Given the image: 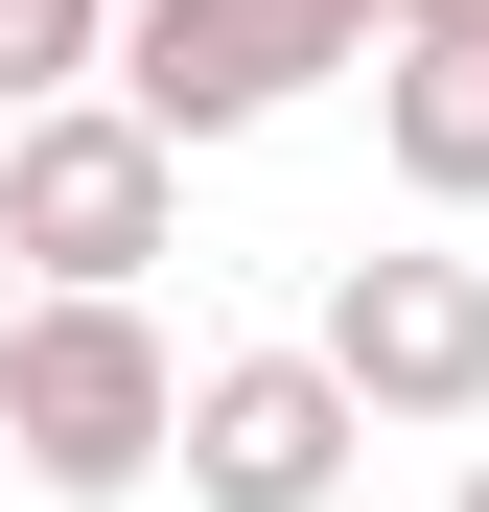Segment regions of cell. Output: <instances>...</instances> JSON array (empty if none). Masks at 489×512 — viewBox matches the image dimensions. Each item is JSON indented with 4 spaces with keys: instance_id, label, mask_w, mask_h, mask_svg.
Wrapping results in <instances>:
<instances>
[{
    "instance_id": "6da1fadb",
    "label": "cell",
    "mask_w": 489,
    "mask_h": 512,
    "mask_svg": "<svg viewBox=\"0 0 489 512\" xmlns=\"http://www.w3.org/2000/svg\"><path fill=\"white\" fill-rule=\"evenodd\" d=\"M0 443H24L47 512H117L187 466V350H163L140 280H24V326H0Z\"/></svg>"
},
{
    "instance_id": "7a4b0ae2",
    "label": "cell",
    "mask_w": 489,
    "mask_h": 512,
    "mask_svg": "<svg viewBox=\"0 0 489 512\" xmlns=\"http://www.w3.org/2000/svg\"><path fill=\"white\" fill-rule=\"evenodd\" d=\"M0 256H24V280H140V256H187V140L140 94L0 117Z\"/></svg>"
},
{
    "instance_id": "3957f363",
    "label": "cell",
    "mask_w": 489,
    "mask_h": 512,
    "mask_svg": "<svg viewBox=\"0 0 489 512\" xmlns=\"http://www.w3.org/2000/svg\"><path fill=\"white\" fill-rule=\"evenodd\" d=\"M350 443H373V396L326 373V350H210L187 373V489L210 512H326Z\"/></svg>"
},
{
    "instance_id": "277c9868",
    "label": "cell",
    "mask_w": 489,
    "mask_h": 512,
    "mask_svg": "<svg viewBox=\"0 0 489 512\" xmlns=\"http://www.w3.org/2000/svg\"><path fill=\"white\" fill-rule=\"evenodd\" d=\"M373 419H489V256H350L303 326Z\"/></svg>"
},
{
    "instance_id": "5b68a950",
    "label": "cell",
    "mask_w": 489,
    "mask_h": 512,
    "mask_svg": "<svg viewBox=\"0 0 489 512\" xmlns=\"http://www.w3.org/2000/svg\"><path fill=\"white\" fill-rule=\"evenodd\" d=\"M94 94H140L163 140H257L303 70H280V24H257V0H117V70H94Z\"/></svg>"
},
{
    "instance_id": "8992f818",
    "label": "cell",
    "mask_w": 489,
    "mask_h": 512,
    "mask_svg": "<svg viewBox=\"0 0 489 512\" xmlns=\"http://www.w3.org/2000/svg\"><path fill=\"white\" fill-rule=\"evenodd\" d=\"M373 140H396V187H420V210H489V24L373 47Z\"/></svg>"
},
{
    "instance_id": "52a82bcc",
    "label": "cell",
    "mask_w": 489,
    "mask_h": 512,
    "mask_svg": "<svg viewBox=\"0 0 489 512\" xmlns=\"http://www.w3.org/2000/svg\"><path fill=\"white\" fill-rule=\"evenodd\" d=\"M94 70H117V0H0V117L94 94Z\"/></svg>"
},
{
    "instance_id": "ba28073f",
    "label": "cell",
    "mask_w": 489,
    "mask_h": 512,
    "mask_svg": "<svg viewBox=\"0 0 489 512\" xmlns=\"http://www.w3.org/2000/svg\"><path fill=\"white\" fill-rule=\"evenodd\" d=\"M257 24H280L303 94H326V70H373V47H396V0H257Z\"/></svg>"
},
{
    "instance_id": "9c48e42d",
    "label": "cell",
    "mask_w": 489,
    "mask_h": 512,
    "mask_svg": "<svg viewBox=\"0 0 489 512\" xmlns=\"http://www.w3.org/2000/svg\"><path fill=\"white\" fill-rule=\"evenodd\" d=\"M420 24H489V0H396V47H420Z\"/></svg>"
},
{
    "instance_id": "30bf717a",
    "label": "cell",
    "mask_w": 489,
    "mask_h": 512,
    "mask_svg": "<svg viewBox=\"0 0 489 512\" xmlns=\"http://www.w3.org/2000/svg\"><path fill=\"white\" fill-rule=\"evenodd\" d=\"M0 326H24V256H0Z\"/></svg>"
},
{
    "instance_id": "8fae6325",
    "label": "cell",
    "mask_w": 489,
    "mask_h": 512,
    "mask_svg": "<svg viewBox=\"0 0 489 512\" xmlns=\"http://www.w3.org/2000/svg\"><path fill=\"white\" fill-rule=\"evenodd\" d=\"M466 512H489V466H466Z\"/></svg>"
}]
</instances>
